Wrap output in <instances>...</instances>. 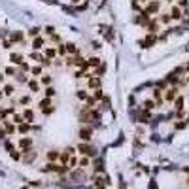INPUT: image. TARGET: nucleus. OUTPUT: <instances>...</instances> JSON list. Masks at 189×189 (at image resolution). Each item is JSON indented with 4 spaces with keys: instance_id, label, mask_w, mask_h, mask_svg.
<instances>
[{
    "instance_id": "obj_51",
    "label": "nucleus",
    "mask_w": 189,
    "mask_h": 189,
    "mask_svg": "<svg viewBox=\"0 0 189 189\" xmlns=\"http://www.w3.org/2000/svg\"><path fill=\"white\" fill-rule=\"evenodd\" d=\"M23 189H27V187H23Z\"/></svg>"
},
{
    "instance_id": "obj_14",
    "label": "nucleus",
    "mask_w": 189,
    "mask_h": 189,
    "mask_svg": "<svg viewBox=\"0 0 189 189\" xmlns=\"http://www.w3.org/2000/svg\"><path fill=\"white\" fill-rule=\"evenodd\" d=\"M170 17H172V21L181 19V8H180V6H172V10H170Z\"/></svg>"
},
{
    "instance_id": "obj_45",
    "label": "nucleus",
    "mask_w": 189,
    "mask_h": 189,
    "mask_svg": "<svg viewBox=\"0 0 189 189\" xmlns=\"http://www.w3.org/2000/svg\"><path fill=\"white\" fill-rule=\"evenodd\" d=\"M46 34H49V36H53V34H55V29H53V27H46Z\"/></svg>"
},
{
    "instance_id": "obj_17",
    "label": "nucleus",
    "mask_w": 189,
    "mask_h": 189,
    "mask_svg": "<svg viewBox=\"0 0 189 189\" xmlns=\"http://www.w3.org/2000/svg\"><path fill=\"white\" fill-rule=\"evenodd\" d=\"M57 53H59V51L55 49V47H47V49L44 51V57H46V59H55V57H57Z\"/></svg>"
},
{
    "instance_id": "obj_12",
    "label": "nucleus",
    "mask_w": 189,
    "mask_h": 189,
    "mask_svg": "<svg viewBox=\"0 0 189 189\" xmlns=\"http://www.w3.org/2000/svg\"><path fill=\"white\" fill-rule=\"evenodd\" d=\"M59 159H61V151H57V150L47 151V161H49V163H55V161H59Z\"/></svg>"
},
{
    "instance_id": "obj_1",
    "label": "nucleus",
    "mask_w": 189,
    "mask_h": 189,
    "mask_svg": "<svg viewBox=\"0 0 189 189\" xmlns=\"http://www.w3.org/2000/svg\"><path fill=\"white\" fill-rule=\"evenodd\" d=\"M178 91H180V89H178L176 85L169 87V89L165 91V100H166V102H174V100H176L178 96H180V95H178Z\"/></svg>"
},
{
    "instance_id": "obj_34",
    "label": "nucleus",
    "mask_w": 189,
    "mask_h": 189,
    "mask_svg": "<svg viewBox=\"0 0 189 189\" xmlns=\"http://www.w3.org/2000/svg\"><path fill=\"white\" fill-rule=\"evenodd\" d=\"M40 27H32V29L29 30V34H30V36H34V38H36V36H40Z\"/></svg>"
},
{
    "instance_id": "obj_3",
    "label": "nucleus",
    "mask_w": 189,
    "mask_h": 189,
    "mask_svg": "<svg viewBox=\"0 0 189 189\" xmlns=\"http://www.w3.org/2000/svg\"><path fill=\"white\" fill-rule=\"evenodd\" d=\"M159 8H161L159 0H151V2H148V4L144 6V11H148L150 15H151V13H157V11H159Z\"/></svg>"
},
{
    "instance_id": "obj_38",
    "label": "nucleus",
    "mask_w": 189,
    "mask_h": 189,
    "mask_svg": "<svg viewBox=\"0 0 189 189\" xmlns=\"http://www.w3.org/2000/svg\"><path fill=\"white\" fill-rule=\"evenodd\" d=\"M81 176H83V172H81V170H76V172L70 174V178H72V180H80Z\"/></svg>"
},
{
    "instance_id": "obj_44",
    "label": "nucleus",
    "mask_w": 189,
    "mask_h": 189,
    "mask_svg": "<svg viewBox=\"0 0 189 189\" xmlns=\"http://www.w3.org/2000/svg\"><path fill=\"white\" fill-rule=\"evenodd\" d=\"M42 112H44L46 115H49V114H53V106H47V108H44Z\"/></svg>"
},
{
    "instance_id": "obj_26",
    "label": "nucleus",
    "mask_w": 189,
    "mask_h": 189,
    "mask_svg": "<svg viewBox=\"0 0 189 189\" xmlns=\"http://www.w3.org/2000/svg\"><path fill=\"white\" fill-rule=\"evenodd\" d=\"M89 87L99 89V87H100V80H99V78H93V76H91V78H89Z\"/></svg>"
},
{
    "instance_id": "obj_28",
    "label": "nucleus",
    "mask_w": 189,
    "mask_h": 189,
    "mask_svg": "<svg viewBox=\"0 0 189 189\" xmlns=\"http://www.w3.org/2000/svg\"><path fill=\"white\" fill-rule=\"evenodd\" d=\"M47 106H53V100L46 96L44 100H40V110H44V108H47Z\"/></svg>"
},
{
    "instance_id": "obj_25",
    "label": "nucleus",
    "mask_w": 189,
    "mask_h": 189,
    "mask_svg": "<svg viewBox=\"0 0 189 189\" xmlns=\"http://www.w3.org/2000/svg\"><path fill=\"white\" fill-rule=\"evenodd\" d=\"M172 21V17H170V13H163V15L159 17V23H163V25H169Z\"/></svg>"
},
{
    "instance_id": "obj_49",
    "label": "nucleus",
    "mask_w": 189,
    "mask_h": 189,
    "mask_svg": "<svg viewBox=\"0 0 189 189\" xmlns=\"http://www.w3.org/2000/svg\"><path fill=\"white\" fill-rule=\"evenodd\" d=\"M72 2H74V4H80V0H72Z\"/></svg>"
},
{
    "instance_id": "obj_27",
    "label": "nucleus",
    "mask_w": 189,
    "mask_h": 189,
    "mask_svg": "<svg viewBox=\"0 0 189 189\" xmlns=\"http://www.w3.org/2000/svg\"><path fill=\"white\" fill-rule=\"evenodd\" d=\"M174 106H176V110H178V112L184 110V96H178V99L174 100Z\"/></svg>"
},
{
    "instance_id": "obj_37",
    "label": "nucleus",
    "mask_w": 189,
    "mask_h": 189,
    "mask_svg": "<svg viewBox=\"0 0 189 189\" xmlns=\"http://www.w3.org/2000/svg\"><path fill=\"white\" fill-rule=\"evenodd\" d=\"M2 47H4V49H11V47H13V42H11V40H4V42H2Z\"/></svg>"
},
{
    "instance_id": "obj_18",
    "label": "nucleus",
    "mask_w": 189,
    "mask_h": 189,
    "mask_svg": "<svg viewBox=\"0 0 189 189\" xmlns=\"http://www.w3.org/2000/svg\"><path fill=\"white\" fill-rule=\"evenodd\" d=\"M87 65H89V68H99L100 59L99 57H91V59H87Z\"/></svg>"
},
{
    "instance_id": "obj_33",
    "label": "nucleus",
    "mask_w": 189,
    "mask_h": 189,
    "mask_svg": "<svg viewBox=\"0 0 189 189\" xmlns=\"http://www.w3.org/2000/svg\"><path fill=\"white\" fill-rule=\"evenodd\" d=\"M78 99H80V100H87V99H89V95H87V91H83V89H80V91H78Z\"/></svg>"
},
{
    "instance_id": "obj_11",
    "label": "nucleus",
    "mask_w": 189,
    "mask_h": 189,
    "mask_svg": "<svg viewBox=\"0 0 189 189\" xmlns=\"http://www.w3.org/2000/svg\"><path fill=\"white\" fill-rule=\"evenodd\" d=\"M29 57H30V61H34V62H36V65H42V62H44V55H42L40 51H32L30 55H29Z\"/></svg>"
},
{
    "instance_id": "obj_48",
    "label": "nucleus",
    "mask_w": 189,
    "mask_h": 189,
    "mask_svg": "<svg viewBox=\"0 0 189 189\" xmlns=\"http://www.w3.org/2000/svg\"><path fill=\"white\" fill-rule=\"evenodd\" d=\"M4 96H6V95H4V91H0V100H2Z\"/></svg>"
},
{
    "instance_id": "obj_4",
    "label": "nucleus",
    "mask_w": 189,
    "mask_h": 189,
    "mask_svg": "<svg viewBox=\"0 0 189 189\" xmlns=\"http://www.w3.org/2000/svg\"><path fill=\"white\" fill-rule=\"evenodd\" d=\"M29 89H30V93H34V95H38L40 91H42V87H40V80L38 78H32V80H29Z\"/></svg>"
},
{
    "instance_id": "obj_22",
    "label": "nucleus",
    "mask_w": 189,
    "mask_h": 189,
    "mask_svg": "<svg viewBox=\"0 0 189 189\" xmlns=\"http://www.w3.org/2000/svg\"><path fill=\"white\" fill-rule=\"evenodd\" d=\"M11 121L15 123V125H21V123H25V117H23V114H13L11 115Z\"/></svg>"
},
{
    "instance_id": "obj_13",
    "label": "nucleus",
    "mask_w": 189,
    "mask_h": 189,
    "mask_svg": "<svg viewBox=\"0 0 189 189\" xmlns=\"http://www.w3.org/2000/svg\"><path fill=\"white\" fill-rule=\"evenodd\" d=\"M23 117H25L27 123H32L34 121V110L32 108H25L23 110Z\"/></svg>"
},
{
    "instance_id": "obj_19",
    "label": "nucleus",
    "mask_w": 189,
    "mask_h": 189,
    "mask_svg": "<svg viewBox=\"0 0 189 189\" xmlns=\"http://www.w3.org/2000/svg\"><path fill=\"white\" fill-rule=\"evenodd\" d=\"M157 29H159V17L153 19V21H150V25H148V30L150 32H157Z\"/></svg>"
},
{
    "instance_id": "obj_42",
    "label": "nucleus",
    "mask_w": 189,
    "mask_h": 189,
    "mask_svg": "<svg viewBox=\"0 0 189 189\" xmlns=\"http://www.w3.org/2000/svg\"><path fill=\"white\" fill-rule=\"evenodd\" d=\"M57 51H59L61 55H65V53H66V44H59V47H57Z\"/></svg>"
},
{
    "instance_id": "obj_16",
    "label": "nucleus",
    "mask_w": 189,
    "mask_h": 189,
    "mask_svg": "<svg viewBox=\"0 0 189 189\" xmlns=\"http://www.w3.org/2000/svg\"><path fill=\"white\" fill-rule=\"evenodd\" d=\"M2 91H4L6 96H11L13 93H15V85H13V83H6V85L2 87Z\"/></svg>"
},
{
    "instance_id": "obj_31",
    "label": "nucleus",
    "mask_w": 189,
    "mask_h": 189,
    "mask_svg": "<svg viewBox=\"0 0 189 189\" xmlns=\"http://www.w3.org/2000/svg\"><path fill=\"white\" fill-rule=\"evenodd\" d=\"M153 99H155V102H157V104L163 102V95H161V91H159V89L153 91Z\"/></svg>"
},
{
    "instance_id": "obj_32",
    "label": "nucleus",
    "mask_w": 189,
    "mask_h": 189,
    "mask_svg": "<svg viewBox=\"0 0 189 189\" xmlns=\"http://www.w3.org/2000/svg\"><path fill=\"white\" fill-rule=\"evenodd\" d=\"M15 78H17V81H19V83H29V78H27V76H25L23 72H19V74L15 76Z\"/></svg>"
},
{
    "instance_id": "obj_7",
    "label": "nucleus",
    "mask_w": 189,
    "mask_h": 189,
    "mask_svg": "<svg viewBox=\"0 0 189 189\" xmlns=\"http://www.w3.org/2000/svg\"><path fill=\"white\" fill-rule=\"evenodd\" d=\"M10 61H11V65H15V66H21L25 62V59H23L21 53H10Z\"/></svg>"
},
{
    "instance_id": "obj_35",
    "label": "nucleus",
    "mask_w": 189,
    "mask_h": 189,
    "mask_svg": "<svg viewBox=\"0 0 189 189\" xmlns=\"http://www.w3.org/2000/svg\"><path fill=\"white\" fill-rule=\"evenodd\" d=\"M80 166H81V169H85V166H89V157H87V155H83V157L80 159Z\"/></svg>"
},
{
    "instance_id": "obj_21",
    "label": "nucleus",
    "mask_w": 189,
    "mask_h": 189,
    "mask_svg": "<svg viewBox=\"0 0 189 189\" xmlns=\"http://www.w3.org/2000/svg\"><path fill=\"white\" fill-rule=\"evenodd\" d=\"M10 40H11V42H25V34H23V32H13Z\"/></svg>"
},
{
    "instance_id": "obj_41",
    "label": "nucleus",
    "mask_w": 189,
    "mask_h": 189,
    "mask_svg": "<svg viewBox=\"0 0 189 189\" xmlns=\"http://www.w3.org/2000/svg\"><path fill=\"white\" fill-rule=\"evenodd\" d=\"M32 159H34V153H30V151H27V155L23 157L25 163H29V161H32Z\"/></svg>"
},
{
    "instance_id": "obj_2",
    "label": "nucleus",
    "mask_w": 189,
    "mask_h": 189,
    "mask_svg": "<svg viewBox=\"0 0 189 189\" xmlns=\"http://www.w3.org/2000/svg\"><path fill=\"white\" fill-rule=\"evenodd\" d=\"M30 148H32V138H29V136H23V138L19 140V150L23 151V153L30 151Z\"/></svg>"
},
{
    "instance_id": "obj_24",
    "label": "nucleus",
    "mask_w": 189,
    "mask_h": 189,
    "mask_svg": "<svg viewBox=\"0 0 189 189\" xmlns=\"http://www.w3.org/2000/svg\"><path fill=\"white\" fill-rule=\"evenodd\" d=\"M66 53L68 55H78V47H76V44H66Z\"/></svg>"
},
{
    "instance_id": "obj_40",
    "label": "nucleus",
    "mask_w": 189,
    "mask_h": 189,
    "mask_svg": "<svg viewBox=\"0 0 189 189\" xmlns=\"http://www.w3.org/2000/svg\"><path fill=\"white\" fill-rule=\"evenodd\" d=\"M68 165H70V169H74L76 165H80V161L76 159V157H70V161H68Z\"/></svg>"
},
{
    "instance_id": "obj_23",
    "label": "nucleus",
    "mask_w": 189,
    "mask_h": 189,
    "mask_svg": "<svg viewBox=\"0 0 189 189\" xmlns=\"http://www.w3.org/2000/svg\"><path fill=\"white\" fill-rule=\"evenodd\" d=\"M4 74H6V76H17L19 72H17L15 66H6V68H4Z\"/></svg>"
},
{
    "instance_id": "obj_43",
    "label": "nucleus",
    "mask_w": 189,
    "mask_h": 189,
    "mask_svg": "<svg viewBox=\"0 0 189 189\" xmlns=\"http://www.w3.org/2000/svg\"><path fill=\"white\" fill-rule=\"evenodd\" d=\"M93 96H95L96 100H99V99H102V91H100V87H99V89H95V95H93Z\"/></svg>"
},
{
    "instance_id": "obj_46",
    "label": "nucleus",
    "mask_w": 189,
    "mask_h": 189,
    "mask_svg": "<svg viewBox=\"0 0 189 189\" xmlns=\"http://www.w3.org/2000/svg\"><path fill=\"white\" fill-rule=\"evenodd\" d=\"M51 42H61V38H59V34H53V36H51Z\"/></svg>"
},
{
    "instance_id": "obj_5",
    "label": "nucleus",
    "mask_w": 189,
    "mask_h": 189,
    "mask_svg": "<svg viewBox=\"0 0 189 189\" xmlns=\"http://www.w3.org/2000/svg\"><path fill=\"white\" fill-rule=\"evenodd\" d=\"M78 151L81 153V155H87V157H91V155H95V150L91 148L89 144H80L78 146Z\"/></svg>"
},
{
    "instance_id": "obj_15",
    "label": "nucleus",
    "mask_w": 189,
    "mask_h": 189,
    "mask_svg": "<svg viewBox=\"0 0 189 189\" xmlns=\"http://www.w3.org/2000/svg\"><path fill=\"white\" fill-rule=\"evenodd\" d=\"M42 70H44V66H42V65H34V66H30V74H32V78H40V76L44 74Z\"/></svg>"
},
{
    "instance_id": "obj_39",
    "label": "nucleus",
    "mask_w": 189,
    "mask_h": 189,
    "mask_svg": "<svg viewBox=\"0 0 189 189\" xmlns=\"http://www.w3.org/2000/svg\"><path fill=\"white\" fill-rule=\"evenodd\" d=\"M144 108H146V110L155 108V102H153V100H146V102H144Z\"/></svg>"
},
{
    "instance_id": "obj_6",
    "label": "nucleus",
    "mask_w": 189,
    "mask_h": 189,
    "mask_svg": "<svg viewBox=\"0 0 189 189\" xmlns=\"http://www.w3.org/2000/svg\"><path fill=\"white\" fill-rule=\"evenodd\" d=\"M44 46H46V40L42 38V36H36L32 40V49L34 51H40V49H44Z\"/></svg>"
},
{
    "instance_id": "obj_47",
    "label": "nucleus",
    "mask_w": 189,
    "mask_h": 189,
    "mask_svg": "<svg viewBox=\"0 0 189 189\" xmlns=\"http://www.w3.org/2000/svg\"><path fill=\"white\" fill-rule=\"evenodd\" d=\"M136 2H140V4H144V6H146V4H148V0H136Z\"/></svg>"
},
{
    "instance_id": "obj_29",
    "label": "nucleus",
    "mask_w": 189,
    "mask_h": 189,
    "mask_svg": "<svg viewBox=\"0 0 189 189\" xmlns=\"http://www.w3.org/2000/svg\"><path fill=\"white\" fill-rule=\"evenodd\" d=\"M44 95L47 96V99H53V96H55V89H53L51 85H47V87H46V91H44Z\"/></svg>"
},
{
    "instance_id": "obj_9",
    "label": "nucleus",
    "mask_w": 189,
    "mask_h": 189,
    "mask_svg": "<svg viewBox=\"0 0 189 189\" xmlns=\"http://www.w3.org/2000/svg\"><path fill=\"white\" fill-rule=\"evenodd\" d=\"M32 131V123H21V125H17V132L19 134H29V132Z\"/></svg>"
},
{
    "instance_id": "obj_52",
    "label": "nucleus",
    "mask_w": 189,
    "mask_h": 189,
    "mask_svg": "<svg viewBox=\"0 0 189 189\" xmlns=\"http://www.w3.org/2000/svg\"><path fill=\"white\" fill-rule=\"evenodd\" d=\"M187 81H189V78H187Z\"/></svg>"
},
{
    "instance_id": "obj_36",
    "label": "nucleus",
    "mask_w": 189,
    "mask_h": 189,
    "mask_svg": "<svg viewBox=\"0 0 189 189\" xmlns=\"http://www.w3.org/2000/svg\"><path fill=\"white\" fill-rule=\"evenodd\" d=\"M10 155H11L13 161H21V153H19L17 150H11V151H10Z\"/></svg>"
},
{
    "instance_id": "obj_30",
    "label": "nucleus",
    "mask_w": 189,
    "mask_h": 189,
    "mask_svg": "<svg viewBox=\"0 0 189 189\" xmlns=\"http://www.w3.org/2000/svg\"><path fill=\"white\" fill-rule=\"evenodd\" d=\"M19 104H21V106H23V104H25V106H29V104H30V95H23L19 99Z\"/></svg>"
},
{
    "instance_id": "obj_10",
    "label": "nucleus",
    "mask_w": 189,
    "mask_h": 189,
    "mask_svg": "<svg viewBox=\"0 0 189 189\" xmlns=\"http://www.w3.org/2000/svg\"><path fill=\"white\" fill-rule=\"evenodd\" d=\"M91 134H93V129H91V127H81L80 129V138L85 140V142L91 138Z\"/></svg>"
},
{
    "instance_id": "obj_8",
    "label": "nucleus",
    "mask_w": 189,
    "mask_h": 189,
    "mask_svg": "<svg viewBox=\"0 0 189 189\" xmlns=\"http://www.w3.org/2000/svg\"><path fill=\"white\" fill-rule=\"evenodd\" d=\"M4 121V131L8 132V134H13V132H17V125L13 121H8V119H2Z\"/></svg>"
},
{
    "instance_id": "obj_50",
    "label": "nucleus",
    "mask_w": 189,
    "mask_h": 189,
    "mask_svg": "<svg viewBox=\"0 0 189 189\" xmlns=\"http://www.w3.org/2000/svg\"><path fill=\"white\" fill-rule=\"evenodd\" d=\"M169 2H172V4H174V0H169Z\"/></svg>"
},
{
    "instance_id": "obj_20",
    "label": "nucleus",
    "mask_w": 189,
    "mask_h": 189,
    "mask_svg": "<svg viewBox=\"0 0 189 189\" xmlns=\"http://www.w3.org/2000/svg\"><path fill=\"white\" fill-rule=\"evenodd\" d=\"M38 80H40L42 85H51V76H49V74H42Z\"/></svg>"
},
{
    "instance_id": "obj_53",
    "label": "nucleus",
    "mask_w": 189,
    "mask_h": 189,
    "mask_svg": "<svg viewBox=\"0 0 189 189\" xmlns=\"http://www.w3.org/2000/svg\"><path fill=\"white\" fill-rule=\"evenodd\" d=\"M187 184H189V181H187Z\"/></svg>"
}]
</instances>
